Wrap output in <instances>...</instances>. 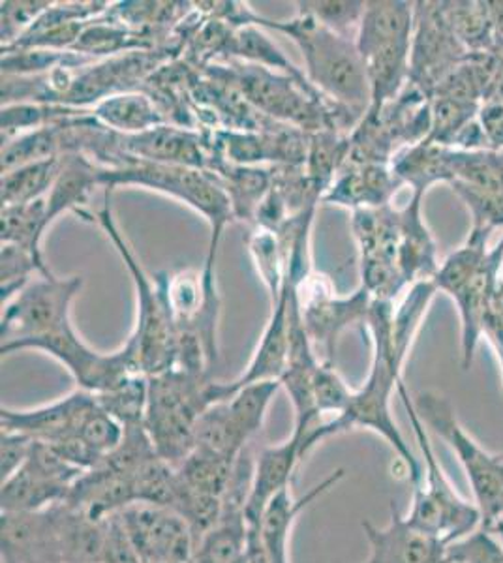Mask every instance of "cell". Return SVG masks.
<instances>
[{
  "label": "cell",
  "instance_id": "1",
  "mask_svg": "<svg viewBox=\"0 0 503 563\" xmlns=\"http://www.w3.org/2000/svg\"><path fill=\"white\" fill-rule=\"evenodd\" d=\"M393 307L395 302L372 301L369 320H367L372 346H374L369 378L361 389L353 390L350 408L346 410L345 416L316 424L305 435L300 451L305 459L316 445L326 442L332 435L345 434L348 430L356 429L372 430L374 434L382 435L395 451L408 472L409 481L415 485L420 477V459L409 449L408 442L404 440L391 413V397L396 387L404 382L402 378L404 365L398 363L391 347Z\"/></svg>",
  "mask_w": 503,
  "mask_h": 563
},
{
  "label": "cell",
  "instance_id": "2",
  "mask_svg": "<svg viewBox=\"0 0 503 563\" xmlns=\"http://www.w3.org/2000/svg\"><path fill=\"white\" fill-rule=\"evenodd\" d=\"M247 25L287 34L303 53L308 81L357 121H363L370 109V87L356 38L335 33L303 12L294 20L273 21L250 8Z\"/></svg>",
  "mask_w": 503,
  "mask_h": 563
},
{
  "label": "cell",
  "instance_id": "3",
  "mask_svg": "<svg viewBox=\"0 0 503 563\" xmlns=\"http://www.w3.org/2000/svg\"><path fill=\"white\" fill-rule=\"evenodd\" d=\"M100 186L109 190H116L117 186H143L147 190L178 199L199 212L210 228L209 252L204 269L207 275H215L218 244L226 225L230 224L231 218H236L230 198L217 175L130 156L122 166L102 167Z\"/></svg>",
  "mask_w": 503,
  "mask_h": 563
},
{
  "label": "cell",
  "instance_id": "4",
  "mask_svg": "<svg viewBox=\"0 0 503 563\" xmlns=\"http://www.w3.org/2000/svg\"><path fill=\"white\" fill-rule=\"evenodd\" d=\"M113 190L103 188V206L96 212L95 220L102 225L108 233L109 241L113 243L122 263L132 275L134 282L135 299H138V320H135L134 333L130 339L134 340L138 347L140 368L147 378L172 371L177 366L178 331L172 312L167 308L166 297L162 291L158 278L149 276L141 267L135 254L122 235L121 228L117 224L113 207H111Z\"/></svg>",
  "mask_w": 503,
  "mask_h": 563
},
{
  "label": "cell",
  "instance_id": "5",
  "mask_svg": "<svg viewBox=\"0 0 503 563\" xmlns=\"http://www.w3.org/2000/svg\"><path fill=\"white\" fill-rule=\"evenodd\" d=\"M215 382L172 368L149 378L145 429L160 459L178 466L190 455L199 417L215 402Z\"/></svg>",
  "mask_w": 503,
  "mask_h": 563
},
{
  "label": "cell",
  "instance_id": "6",
  "mask_svg": "<svg viewBox=\"0 0 503 563\" xmlns=\"http://www.w3.org/2000/svg\"><path fill=\"white\" fill-rule=\"evenodd\" d=\"M396 393L408 411L420 451V477L414 485L412 509L406 520L417 530L438 536L446 543H457L481 528V512L475 504L462 498L447 479L446 472L434 453L425 422L420 419L419 411L415 410L414 400L409 398L404 382L396 387Z\"/></svg>",
  "mask_w": 503,
  "mask_h": 563
},
{
  "label": "cell",
  "instance_id": "7",
  "mask_svg": "<svg viewBox=\"0 0 503 563\" xmlns=\"http://www.w3.org/2000/svg\"><path fill=\"white\" fill-rule=\"evenodd\" d=\"M414 404L425 427L440 435L459 459L481 512V528L496 530L503 522V455H492L466 432L446 397L427 390Z\"/></svg>",
  "mask_w": 503,
  "mask_h": 563
},
{
  "label": "cell",
  "instance_id": "8",
  "mask_svg": "<svg viewBox=\"0 0 503 563\" xmlns=\"http://www.w3.org/2000/svg\"><path fill=\"white\" fill-rule=\"evenodd\" d=\"M84 286L81 276L58 278L53 273L39 275L20 294L2 305L0 339L2 357L26 340L40 339L72 325L70 307Z\"/></svg>",
  "mask_w": 503,
  "mask_h": 563
},
{
  "label": "cell",
  "instance_id": "9",
  "mask_svg": "<svg viewBox=\"0 0 503 563\" xmlns=\"http://www.w3.org/2000/svg\"><path fill=\"white\" fill-rule=\"evenodd\" d=\"M468 57L470 53L447 20L444 2H415L409 85L430 98L434 89Z\"/></svg>",
  "mask_w": 503,
  "mask_h": 563
},
{
  "label": "cell",
  "instance_id": "10",
  "mask_svg": "<svg viewBox=\"0 0 503 563\" xmlns=\"http://www.w3.org/2000/svg\"><path fill=\"white\" fill-rule=\"evenodd\" d=\"M306 301H300L303 323L313 342L314 352L324 365L335 366L340 334L351 325H367L372 297L359 286L350 297L332 295L324 276L306 278Z\"/></svg>",
  "mask_w": 503,
  "mask_h": 563
},
{
  "label": "cell",
  "instance_id": "11",
  "mask_svg": "<svg viewBox=\"0 0 503 563\" xmlns=\"http://www.w3.org/2000/svg\"><path fill=\"white\" fill-rule=\"evenodd\" d=\"M140 563L192 562L196 538L178 512L153 504H132L119 511Z\"/></svg>",
  "mask_w": 503,
  "mask_h": 563
},
{
  "label": "cell",
  "instance_id": "12",
  "mask_svg": "<svg viewBox=\"0 0 503 563\" xmlns=\"http://www.w3.org/2000/svg\"><path fill=\"white\" fill-rule=\"evenodd\" d=\"M361 526L370 547L369 558L363 563H451V544L409 525L395 501L389 504L385 528H378L370 520H364Z\"/></svg>",
  "mask_w": 503,
  "mask_h": 563
},
{
  "label": "cell",
  "instance_id": "13",
  "mask_svg": "<svg viewBox=\"0 0 503 563\" xmlns=\"http://www.w3.org/2000/svg\"><path fill=\"white\" fill-rule=\"evenodd\" d=\"M96 406V398L89 390L77 389L68 397L58 398L57 402L40 406L34 410H12L2 406L0 427L8 432L26 435L34 442H68Z\"/></svg>",
  "mask_w": 503,
  "mask_h": 563
},
{
  "label": "cell",
  "instance_id": "14",
  "mask_svg": "<svg viewBox=\"0 0 503 563\" xmlns=\"http://www.w3.org/2000/svg\"><path fill=\"white\" fill-rule=\"evenodd\" d=\"M2 563H63L57 506L40 512H0Z\"/></svg>",
  "mask_w": 503,
  "mask_h": 563
},
{
  "label": "cell",
  "instance_id": "15",
  "mask_svg": "<svg viewBox=\"0 0 503 563\" xmlns=\"http://www.w3.org/2000/svg\"><path fill=\"white\" fill-rule=\"evenodd\" d=\"M345 470L338 467L300 498H294L292 490L286 488L269 501L260 525L255 526L269 563H289V538H292L297 517L316 499L337 487L338 483L345 479Z\"/></svg>",
  "mask_w": 503,
  "mask_h": 563
},
{
  "label": "cell",
  "instance_id": "16",
  "mask_svg": "<svg viewBox=\"0 0 503 563\" xmlns=\"http://www.w3.org/2000/svg\"><path fill=\"white\" fill-rule=\"evenodd\" d=\"M502 273V246L500 243L491 249L483 267L472 282L452 297L460 318V358L462 371H470L475 350L483 339V323L492 294L496 288L497 276Z\"/></svg>",
  "mask_w": 503,
  "mask_h": 563
},
{
  "label": "cell",
  "instance_id": "17",
  "mask_svg": "<svg viewBox=\"0 0 503 563\" xmlns=\"http://www.w3.org/2000/svg\"><path fill=\"white\" fill-rule=\"evenodd\" d=\"M398 186L402 183L396 179L391 166L345 162L324 201L331 206L350 207L353 211L380 209L391 203Z\"/></svg>",
  "mask_w": 503,
  "mask_h": 563
},
{
  "label": "cell",
  "instance_id": "18",
  "mask_svg": "<svg viewBox=\"0 0 503 563\" xmlns=\"http://www.w3.org/2000/svg\"><path fill=\"white\" fill-rule=\"evenodd\" d=\"M300 445H303V438L292 432L289 440L278 445H269L255 456L252 490H250L249 506H247V520L250 528L260 525L269 501L276 494L289 488L295 470L303 461Z\"/></svg>",
  "mask_w": 503,
  "mask_h": 563
},
{
  "label": "cell",
  "instance_id": "19",
  "mask_svg": "<svg viewBox=\"0 0 503 563\" xmlns=\"http://www.w3.org/2000/svg\"><path fill=\"white\" fill-rule=\"evenodd\" d=\"M100 172L102 166L84 154L64 156L63 169L45 196V228H52L53 222L66 211L77 212L81 218H92L85 207L95 186H100Z\"/></svg>",
  "mask_w": 503,
  "mask_h": 563
},
{
  "label": "cell",
  "instance_id": "20",
  "mask_svg": "<svg viewBox=\"0 0 503 563\" xmlns=\"http://www.w3.org/2000/svg\"><path fill=\"white\" fill-rule=\"evenodd\" d=\"M401 217V246H398V267L408 284L419 280H433L440 267L438 249L433 233L423 218V198L412 196L408 206L398 211Z\"/></svg>",
  "mask_w": 503,
  "mask_h": 563
},
{
  "label": "cell",
  "instance_id": "21",
  "mask_svg": "<svg viewBox=\"0 0 503 563\" xmlns=\"http://www.w3.org/2000/svg\"><path fill=\"white\" fill-rule=\"evenodd\" d=\"M451 148L423 140L408 147L398 148L391 158V169L402 185L412 186V196L425 198L428 188L438 183L451 185Z\"/></svg>",
  "mask_w": 503,
  "mask_h": 563
},
{
  "label": "cell",
  "instance_id": "22",
  "mask_svg": "<svg viewBox=\"0 0 503 563\" xmlns=\"http://www.w3.org/2000/svg\"><path fill=\"white\" fill-rule=\"evenodd\" d=\"M414 26L415 2H364L363 18L356 34L357 49L364 55L380 45L412 40Z\"/></svg>",
  "mask_w": 503,
  "mask_h": 563
},
{
  "label": "cell",
  "instance_id": "23",
  "mask_svg": "<svg viewBox=\"0 0 503 563\" xmlns=\"http://www.w3.org/2000/svg\"><path fill=\"white\" fill-rule=\"evenodd\" d=\"M95 119L103 126L121 135H138L149 130L167 124L164 109L158 108L154 98L141 90H128L113 97L103 98L102 102L90 108Z\"/></svg>",
  "mask_w": 503,
  "mask_h": 563
},
{
  "label": "cell",
  "instance_id": "24",
  "mask_svg": "<svg viewBox=\"0 0 503 563\" xmlns=\"http://www.w3.org/2000/svg\"><path fill=\"white\" fill-rule=\"evenodd\" d=\"M72 488L25 464L12 477L2 481L0 512H40L63 504Z\"/></svg>",
  "mask_w": 503,
  "mask_h": 563
},
{
  "label": "cell",
  "instance_id": "25",
  "mask_svg": "<svg viewBox=\"0 0 503 563\" xmlns=\"http://www.w3.org/2000/svg\"><path fill=\"white\" fill-rule=\"evenodd\" d=\"M249 543L247 511L222 507L217 525L196 543L190 563H247Z\"/></svg>",
  "mask_w": 503,
  "mask_h": 563
},
{
  "label": "cell",
  "instance_id": "26",
  "mask_svg": "<svg viewBox=\"0 0 503 563\" xmlns=\"http://www.w3.org/2000/svg\"><path fill=\"white\" fill-rule=\"evenodd\" d=\"M210 174L217 175L233 207V217L239 220H255L273 186V172L265 167L236 166L222 156Z\"/></svg>",
  "mask_w": 503,
  "mask_h": 563
},
{
  "label": "cell",
  "instance_id": "27",
  "mask_svg": "<svg viewBox=\"0 0 503 563\" xmlns=\"http://www.w3.org/2000/svg\"><path fill=\"white\" fill-rule=\"evenodd\" d=\"M491 235H484L479 231L470 230V235L464 244L451 252L449 256L440 263V267L433 276L434 286L441 294L455 297L460 289H464L473 276L478 275L483 267L486 257L491 254L489 249Z\"/></svg>",
  "mask_w": 503,
  "mask_h": 563
},
{
  "label": "cell",
  "instance_id": "28",
  "mask_svg": "<svg viewBox=\"0 0 503 563\" xmlns=\"http://www.w3.org/2000/svg\"><path fill=\"white\" fill-rule=\"evenodd\" d=\"M63 164L64 156H55L4 172L0 180L2 207L23 206L45 198L55 185Z\"/></svg>",
  "mask_w": 503,
  "mask_h": 563
},
{
  "label": "cell",
  "instance_id": "29",
  "mask_svg": "<svg viewBox=\"0 0 503 563\" xmlns=\"http://www.w3.org/2000/svg\"><path fill=\"white\" fill-rule=\"evenodd\" d=\"M45 228V198L36 199L23 206L2 207L0 214V241L2 244H15L29 250L40 263L42 256V239Z\"/></svg>",
  "mask_w": 503,
  "mask_h": 563
},
{
  "label": "cell",
  "instance_id": "30",
  "mask_svg": "<svg viewBox=\"0 0 503 563\" xmlns=\"http://www.w3.org/2000/svg\"><path fill=\"white\" fill-rule=\"evenodd\" d=\"M452 31L470 55L489 53L496 42L491 4L484 2H444Z\"/></svg>",
  "mask_w": 503,
  "mask_h": 563
},
{
  "label": "cell",
  "instance_id": "31",
  "mask_svg": "<svg viewBox=\"0 0 503 563\" xmlns=\"http://www.w3.org/2000/svg\"><path fill=\"white\" fill-rule=\"evenodd\" d=\"M452 183L486 192H503V151L451 148Z\"/></svg>",
  "mask_w": 503,
  "mask_h": 563
},
{
  "label": "cell",
  "instance_id": "32",
  "mask_svg": "<svg viewBox=\"0 0 503 563\" xmlns=\"http://www.w3.org/2000/svg\"><path fill=\"white\" fill-rule=\"evenodd\" d=\"M228 57L237 58L249 65L263 66L269 70L282 71L286 76L306 77L297 66L278 49V45L263 33L262 26L244 25L233 31Z\"/></svg>",
  "mask_w": 503,
  "mask_h": 563
},
{
  "label": "cell",
  "instance_id": "33",
  "mask_svg": "<svg viewBox=\"0 0 503 563\" xmlns=\"http://www.w3.org/2000/svg\"><path fill=\"white\" fill-rule=\"evenodd\" d=\"M237 461L226 456L212 455L201 449H192L190 455L178 464V475L186 485L196 493L223 499V494L230 487L231 475Z\"/></svg>",
  "mask_w": 503,
  "mask_h": 563
},
{
  "label": "cell",
  "instance_id": "34",
  "mask_svg": "<svg viewBox=\"0 0 503 563\" xmlns=\"http://www.w3.org/2000/svg\"><path fill=\"white\" fill-rule=\"evenodd\" d=\"M281 387V382L244 385L233 390V395L226 400L231 419L247 442L250 443V440L262 430L269 406Z\"/></svg>",
  "mask_w": 503,
  "mask_h": 563
},
{
  "label": "cell",
  "instance_id": "35",
  "mask_svg": "<svg viewBox=\"0 0 503 563\" xmlns=\"http://www.w3.org/2000/svg\"><path fill=\"white\" fill-rule=\"evenodd\" d=\"M96 402L122 427L145 424L149 400V378L145 374H132L113 389L95 395Z\"/></svg>",
  "mask_w": 503,
  "mask_h": 563
},
{
  "label": "cell",
  "instance_id": "36",
  "mask_svg": "<svg viewBox=\"0 0 503 563\" xmlns=\"http://www.w3.org/2000/svg\"><path fill=\"white\" fill-rule=\"evenodd\" d=\"M479 108L481 103L447 97L430 98V132L427 140L444 147H455L459 135L478 119Z\"/></svg>",
  "mask_w": 503,
  "mask_h": 563
},
{
  "label": "cell",
  "instance_id": "37",
  "mask_svg": "<svg viewBox=\"0 0 503 563\" xmlns=\"http://www.w3.org/2000/svg\"><path fill=\"white\" fill-rule=\"evenodd\" d=\"M250 256L255 271L271 295V302L278 299L286 280V254L278 233L258 225L249 239Z\"/></svg>",
  "mask_w": 503,
  "mask_h": 563
},
{
  "label": "cell",
  "instance_id": "38",
  "mask_svg": "<svg viewBox=\"0 0 503 563\" xmlns=\"http://www.w3.org/2000/svg\"><path fill=\"white\" fill-rule=\"evenodd\" d=\"M52 273L45 263H40L31 252L15 244H2L0 254V294L2 305H7L12 297L20 294L32 275H47Z\"/></svg>",
  "mask_w": 503,
  "mask_h": 563
},
{
  "label": "cell",
  "instance_id": "39",
  "mask_svg": "<svg viewBox=\"0 0 503 563\" xmlns=\"http://www.w3.org/2000/svg\"><path fill=\"white\" fill-rule=\"evenodd\" d=\"M449 186L470 211V218H472L470 230L491 235V238L494 231L503 230V192L475 190L459 183H452Z\"/></svg>",
  "mask_w": 503,
  "mask_h": 563
},
{
  "label": "cell",
  "instance_id": "40",
  "mask_svg": "<svg viewBox=\"0 0 503 563\" xmlns=\"http://www.w3.org/2000/svg\"><path fill=\"white\" fill-rule=\"evenodd\" d=\"M353 390L346 385L345 379L338 376L335 366L319 365L314 378V398H316V410L321 421L337 419L345 416L346 410L350 408Z\"/></svg>",
  "mask_w": 503,
  "mask_h": 563
},
{
  "label": "cell",
  "instance_id": "41",
  "mask_svg": "<svg viewBox=\"0 0 503 563\" xmlns=\"http://www.w3.org/2000/svg\"><path fill=\"white\" fill-rule=\"evenodd\" d=\"M299 12L313 15L314 20H318L321 25L329 26L335 33L345 34L350 36L357 34L361 18H363L364 2H353V0H346V2H297Z\"/></svg>",
  "mask_w": 503,
  "mask_h": 563
},
{
  "label": "cell",
  "instance_id": "42",
  "mask_svg": "<svg viewBox=\"0 0 503 563\" xmlns=\"http://www.w3.org/2000/svg\"><path fill=\"white\" fill-rule=\"evenodd\" d=\"M451 563H503L502 539L491 530H479L449 547Z\"/></svg>",
  "mask_w": 503,
  "mask_h": 563
},
{
  "label": "cell",
  "instance_id": "43",
  "mask_svg": "<svg viewBox=\"0 0 503 563\" xmlns=\"http://www.w3.org/2000/svg\"><path fill=\"white\" fill-rule=\"evenodd\" d=\"M50 4L52 2H2V47L18 42Z\"/></svg>",
  "mask_w": 503,
  "mask_h": 563
},
{
  "label": "cell",
  "instance_id": "44",
  "mask_svg": "<svg viewBox=\"0 0 503 563\" xmlns=\"http://www.w3.org/2000/svg\"><path fill=\"white\" fill-rule=\"evenodd\" d=\"M0 442H2V445H0V474H2V481H4L25 466L29 456H31L34 440L26 438V435L18 434V432L2 430V440Z\"/></svg>",
  "mask_w": 503,
  "mask_h": 563
},
{
  "label": "cell",
  "instance_id": "45",
  "mask_svg": "<svg viewBox=\"0 0 503 563\" xmlns=\"http://www.w3.org/2000/svg\"><path fill=\"white\" fill-rule=\"evenodd\" d=\"M483 339L491 344L496 353L497 365L502 372L503 384V278L502 273L497 276L496 288L492 294L491 305L486 310L483 323Z\"/></svg>",
  "mask_w": 503,
  "mask_h": 563
},
{
  "label": "cell",
  "instance_id": "46",
  "mask_svg": "<svg viewBox=\"0 0 503 563\" xmlns=\"http://www.w3.org/2000/svg\"><path fill=\"white\" fill-rule=\"evenodd\" d=\"M478 121L489 148L503 151V100L486 98L479 108Z\"/></svg>",
  "mask_w": 503,
  "mask_h": 563
},
{
  "label": "cell",
  "instance_id": "47",
  "mask_svg": "<svg viewBox=\"0 0 503 563\" xmlns=\"http://www.w3.org/2000/svg\"><path fill=\"white\" fill-rule=\"evenodd\" d=\"M494 533H496L497 538L502 539L503 543V522L502 525L497 526L496 530H494Z\"/></svg>",
  "mask_w": 503,
  "mask_h": 563
},
{
  "label": "cell",
  "instance_id": "48",
  "mask_svg": "<svg viewBox=\"0 0 503 563\" xmlns=\"http://www.w3.org/2000/svg\"><path fill=\"white\" fill-rule=\"evenodd\" d=\"M500 246H502V278H503V238L500 239Z\"/></svg>",
  "mask_w": 503,
  "mask_h": 563
},
{
  "label": "cell",
  "instance_id": "49",
  "mask_svg": "<svg viewBox=\"0 0 503 563\" xmlns=\"http://www.w3.org/2000/svg\"><path fill=\"white\" fill-rule=\"evenodd\" d=\"M172 563H188V562H172Z\"/></svg>",
  "mask_w": 503,
  "mask_h": 563
}]
</instances>
